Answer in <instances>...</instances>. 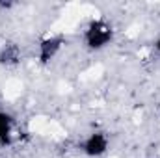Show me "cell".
<instances>
[{
	"instance_id": "6da1fadb",
	"label": "cell",
	"mask_w": 160,
	"mask_h": 158,
	"mask_svg": "<svg viewBox=\"0 0 160 158\" xmlns=\"http://www.w3.org/2000/svg\"><path fill=\"white\" fill-rule=\"evenodd\" d=\"M22 89H24V86H22L21 80L19 78H9L4 84V97H6L8 101H15V99H19V97L22 95Z\"/></svg>"
},
{
	"instance_id": "7a4b0ae2",
	"label": "cell",
	"mask_w": 160,
	"mask_h": 158,
	"mask_svg": "<svg viewBox=\"0 0 160 158\" xmlns=\"http://www.w3.org/2000/svg\"><path fill=\"white\" fill-rule=\"evenodd\" d=\"M91 30H95V32H91V43L95 45V43H99V45H102L104 41L110 37V30H108V26H101V24H93V28Z\"/></svg>"
}]
</instances>
